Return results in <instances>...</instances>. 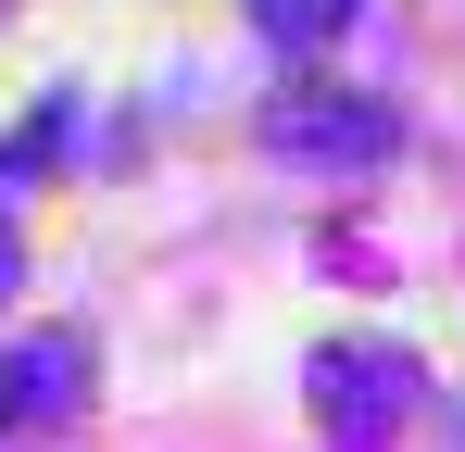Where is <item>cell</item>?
Here are the masks:
<instances>
[{
  "mask_svg": "<svg viewBox=\"0 0 465 452\" xmlns=\"http://www.w3.org/2000/svg\"><path fill=\"white\" fill-rule=\"evenodd\" d=\"M0 290H13V239H0Z\"/></svg>",
  "mask_w": 465,
  "mask_h": 452,
  "instance_id": "3",
  "label": "cell"
},
{
  "mask_svg": "<svg viewBox=\"0 0 465 452\" xmlns=\"http://www.w3.org/2000/svg\"><path fill=\"white\" fill-rule=\"evenodd\" d=\"M264 151L302 163V176H365V163L402 151V126H390V101H365V88H290L264 113Z\"/></svg>",
  "mask_w": 465,
  "mask_h": 452,
  "instance_id": "1",
  "label": "cell"
},
{
  "mask_svg": "<svg viewBox=\"0 0 465 452\" xmlns=\"http://www.w3.org/2000/svg\"><path fill=\"white\" fill-rule=\"evenodd\" d=\"M252 25H264V38H290V51H314V38H340V25H352V0H252Z\"/></svg>",
  "mask_w": 465,
  "mask_h": 452,
  "instance_id": "2",
  "label": "cell"
}]
</instances>
